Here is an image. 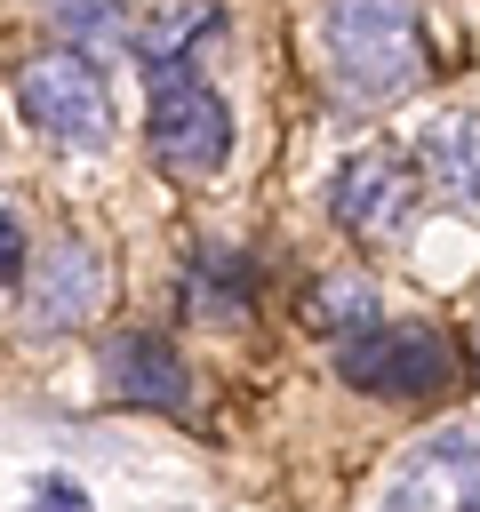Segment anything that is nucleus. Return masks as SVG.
Listing matches in <instances>:
<instances>
[{
    "label": "nucleus",
    "mask_w": 480,
    "mask_h": 512,
    "mask_svg": "<svg viewBox=\"0 0 480 512\" xmlns=\"http://www.w3.org/2000/svg\"><path fill=\"white\" fill-rule=\"evenodd\" d=\"M320 32H328V80L352 104H392L432 72L416 0H328Z\"/></svg>",
    "instance_id": "nucleus-1"
},
{
    "label": "nucleus",
    "mask_w": 480,
    "mask_h": 512,
    "mask_svg": "<svg viewBox=\"0 0 480 512\" xmlns=\"http://www.w3.org/2000/svg\"><path fill=\"white\" fill-rule=\"evenodd\" d=\"M16 104H24V120H32L48 144H64V152H104L112 128H120L104 72H96L88 56H72V48L32 56V64L16 72Z\"/></svg>",
    "instance_id": "nucleus-2"
},
{
    "label": "nucleus",
    "mask_w": 480,
    "mask_h": 512,
    "mask_svg": "<svg viewBox=\"0 0 480 512\" xmlns=\"http://www.w3.org/2000/svg\"><path fill=\"white\" fill-rule=\"evenodd\" d=\"M336 376L360 392H384V400H432L456 384V344L424 320H376L336 344Z\"/></svg>",
    "instance_id": "nucleus-3"
},
{
    "label": "nucleus",
    "mask_w": 480,
    "mask_h": 512,
    "mask_svg": "<svg viewBox=\"0 0 480 512\" xmlns=\"http://www.w3.org/2000/svg\"><path fill=\"white\" fill-rule=\"evenodd\" d=\"M144 144H152V160H160L176 184L216 176L224 152H232V112H224V96L200 88V80H160V88H152V112H144Z\"/></svg>",
    "instance_id": "nucleus-4"
},
{
    "label": "nucleus",
    "mask_w": 480,
    "mask_h": 512,
    "mask_svg": "<svg viewBox=\"0 0 480 512\" xmlns=\"http://www.w3.org/2000/svg\"><path fill=\"white\" fill-rule=\"evenodd\" d=\"M96 304H104V256L88 240H48L40 256H24V328L32 336L80 328V320H96Z\"/></svg>",
    "instance_id": "nucleus-5"
},
{
    "label": "nucleus",
    "mask_w": 480,
    "mask_h": 512,
    "mask_svg": "<svg viewBox=\"0 0 480 512\" xmlns=\"http://www.w3.org/2000/svg\"><path fill=\"white\" fill-rule=\"evenodd\" d=\"M328 208H336V224L352 232V240H392L400 224H408V208H416V192H408V168L392 160V152H352L344 168H336V184H328Z\"/></svg>",
    "instance_id": "nucleus-6"
},
{
    "label": "nucleus",
    "mask_w": 480,
    "mask_h": 512,
    "mask_svg": "<svg viewBox=\"0 0 480 512\" xmlns=\"http://www.w3.org/2000/svg\"><path fill=\"white\" fill-rule=\"evenodd\" d=\"M104 376H112V392L120 400H136V408H192V368H184V352L176 344H160V336H112L104 344Z\"/></svg>",
    "instance_id": "nucleus-7"
},
{
    "label": "nucleus",
    "mask_w": 480,
    "mask_h": 512,
    "mask_svg": "<svg viewBox=\"0 0 480 512\" xmlns=\"http://www.w3.org/2000/svg\"><path fill=\"white\" fill-rule=\"evenodd\" d=\"M416 160H424L432 192H448L456 208H480V112H440L416 136Z\"/></svg>",
    "instance_id": "nucleus-8"
},
{
    "label": "nucleus",
    "mask_w": 480,
    "mask_h": 512,
    "mask_svg": "<svg viewBox=\"0 0 480 512\" xmlns=\"http://www.w3.org/2000/svg\"><path fill=\"white\" fill-rule=\"evenodd\" d=\"M472 448H480V440H472L464 424H448V432L416 440V456H408V464L384 480V512H416V504H432V496H440L456 472H472Z\"/></svg>",
    "instance_id": "nucleus-9"
},
{
    "label": "nucleus",
    "mask_w": 480,
    "mask_h": 512,
    "mask_svg": "<svg viewBox=\"0 0 480 512\" xmlns=\"http://www.w3.org/2000/svg\"><path fill=\"white\" fill-rule=\"evenodd\" d=\"M216 32V0H160L136 32H128V48L152 64V80H168V64L192 48V40H208Z\"/></svg>",
    "instance_id": "nucleus-10"
},
{
    "label": "nucleus",
    "mask_w": 480,
    "mask_h": 512,
    "mask_svg": "<svg viewBox=\"0 0 480 512\" xmlns=\"http://www.w3.org/2000/svg\"><path fill=\"white\" fill-rule=\"evenodd\" d=\"M184 304H192L200 320L232 328V320L248 312V264H240L232 248H200V256L184 264Z\"/></svg>",
    "instance_id": "nucleus-11"
},
{
    "label": "nucleus",
    "mask_w": 480,
    "mask_h": 512,
    "mask_svg": "<svg viewBox=\"0 0 480 512\" xmlns=\"http://www.w3.org/2000/svg\"><path fill=\"white\" fill-rule=\"evenodd\" d=\"M376 320H384V296L360 272H328L320 288H304V328H320V336H360Z\"/></svg>",
    "instance_id": "nucleus-12"
},
{
    "label": "nucleus",
    "mask_w": 480,
    "mask_h": 512,
    "mask_svg": "<svg viewBox=\"0 0 480 512\" xmlns=\"http://www.w3.org/2000/svg\"><path fill=\"white\" fill-rule=\"evenodd\" d=\"M48 24H56V32H64V48H72V56H88V64L128 56V16H120L112 0H48Z\"/></svg>",
    "instance_id": "nucleus-13"
},
{
    "label": "nucleus",
    "mask_w": 480,
    "mask_h": 512,
    "mask_svg": "<svg viewBox=\"0 0 480 512\" xmlns=\"http://www.w3.org/2000/svg\"><path fill=\"white\" fill-rule=\"evenodd\" d=\"M24 256H32V248H24V224L0 208V288H8V280H24Z\"/></svg>",
    "instance_id": "nucleus-14"
},
{
    "label": "nucleus",
    "mask_w": 480,
    "mask_h": 512,
    "mask_svg": "<svg viewBox=\"0 0 480 512\" xmlns=\"http://www.w3.org/2000/svg\"><path fill=\"white\" fill-rule=\"evenodd\" d=\"M40 512H88V496L72 480H40Z\"/></svg>",
    "instance_id": "nucleus-15"
},
{
    "label": "nucleus",
    "mask_w": 480,
    "mask_h": 512,
    "mask_svg": "<svg viewBox=\"0 0 480 512\" xmlns=\"http://www.w3.org/2000/svg\"><path fill=\"white\" fill-rule=\"evenodd\" d=\"M464 512H480V488H472V496H464Z\"/></svg>",
    "instance_id": "nucleus-16"
}]
</instances>
